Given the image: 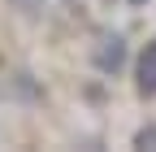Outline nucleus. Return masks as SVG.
I'll return each mask as SVG.
<instances>
[{
	"instance_id": "f03ea898",
	"label": "nucleus",
	"mask_w": 156,
	"mask_h": 152,
	"mask_svg": "<svg viewBox=\"0 0 156 152\" xmlns=\"http://www.w3.org/2000/svg\"><path fill=\"white\" fill-rule=\"evenodd\" d=\"M139 96H156V39L139 56Z\"/></svg>"
},
{
	"instance_id": "39448f33",
	"label": "nucleus",
	"mask_w": 156,
	"mask_h": 152,
	"mask_svg": "<svg viewBox=\"0 0 156 152\" xmlns=\"http://www.w3.org/2000/svg\"><path fill=\"white\" fill-rule=\"evenodd\" d=\"M134 143H139V148H152V143H156V130H139V139H134Z\"/></svg>"
},
{
	"instance_id": "20e7f679",
	"label": "nucleus",
	"mask_w": 156,
	"mask_h": 152,
	"mask_svg": "<svg viewBox=\"0 0 156 152\" xmlns=\"http://www.w3.org/2000/svg\"><path fill=\"white\" fill-rule=\"evenodd\" d=\"M9 9H22L26 17H35L39 9H44V0H9Z\"/></svg>"
},
{
	"instance_id": "7ed1b4c3",
	"label": "nucleus",
	"mask_w": 156,
	"mask_h": 152,
	"mask_svg": "<svg viewBox=\"0 0 156 152\" xmlns=\"http://www.w3.org/2000/svg\"><path fill=\"white\" fill-rule=\"evenodd\" d=\"M0 91H5V96H13V100H44V91L35 87L30 74H13V78L0 87Z\"/></svg>"
},
{
	"instance_id": "f257e3e1",
	"label": "nucleus",
	"mask_w": 156,
	"mask_h": 152,
	"mask_svg": "<svg viewBox=\"0 0 156 152\" xmlns=\"http://www.w3.org/2000/svg\"><path fill=\"white\" fill-rule=\"evenodd\" d=\"M95 65H100L104 74H117V70L126 65V44L117 39V35H113V39H104V48L95 52Z\"/></svg>"
},
{
	"instance_id": "423d86ee",
	"label": "nucleus",
	"mask_w": 156,
	"mask_h": 152,
	"mask_svg": "<svg viewBox=\"0 0 156 152\" xmlns=\"http://www.w3.org/2000/svg\"><path fill=\"white\" fill-rule=\"evenodd\" d=\"M130 5H134V9H139V5H147V0H130Z\"/></svg>"
}]
</instances>
